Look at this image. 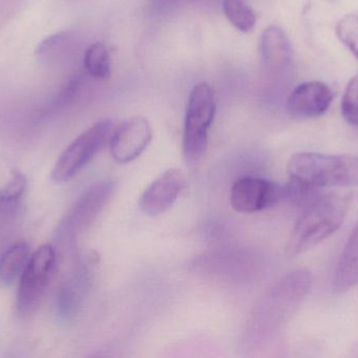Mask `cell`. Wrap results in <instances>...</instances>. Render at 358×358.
Here are the masks:
<instances>
[{
    "mask_svg": "<svg viewBox=\"0 0 358 358\" xmlns=\"http://www.w3.org/2000/svg\"><path fill=\"white\" fill-rule=\"evenodd\" d=\"M185 179L181 170L169 168L153 181L140 199V208L145 214L157 216L169 210L185 187Z\"/></svg>",
    "mask_w": 358,
    "mask_h": 358,
    "instance_id": "obj_8",
    "label": "cell"
},
{
    "mask_svg": "<svg viewBox=\"0 0 358 358\" xmlns=\"http://www.w3.org/2000/svg\"><path fill=\"white\" fill-rule=\"evenodd\" d=\"M31 248L27 242H18L0 256V283L8 285L22 273L29 259Z\"/></svg>",
    "mask_w": 358,
    "mask_h": 358,
    "instance_id": "obj_13",
    "label": "cell"
},
{
    "mask_svg": "<svg viewBox=\"0 0 358 358\" xmlns=\"http://www.w3.org/2000/svg\"><path fill=\"white\" fill-rule=\"evenodd\" d=\"M358 283V223L349 237L336 265L332 279V289L343 294Z\"/></svg>",
    "mask_w": 358,
    "mask_h": 358,
    "instance_id": "obj_12",
    "label": "cell"
},
{
    "mask_svg": "<svg viewBox=\"0 0 358 358\" xmlns=\"http://www.w3.org/2000/svg\"><path fill=\"white\" fill-rule=\"evenodd\" d=\"M113 193V183L111 181H103L92 185L73 206L67 216L65 228L71 233L86 228L106 205Z\"/></svg>",
    "mask_w": 358,
    "mask_h": 358,
    "instance_id": "obj_10",
    "label": "cell"
},
{
    "mask_svg": "<svg viewBox=\"0 0 358 358\" xmlns=\"http://www.w3.org/2000/svg\"><path fill=\"white\" fill-rule=\"evenodd\" d=\"M113 126L111 120H101L77 137L55 163L52 181L65 183L77 176L108 142Z\"/></svg>",
    "mask_w": 358,
    "mask_h": 358,
    "instance_id": "obj_4",
    "label": "cell"
},
{
    "mask_svg": "<svg viewBox=\"0 0 358 358\" xmlns=\"http://www.w3.org/2000/svg\"><path fill=\"white\" fill-rule=\"evenodd\" d=\"M285 199V187L256 177H243L234 183L229 193L231 207L240 214H254Z\"/></svg>",
    "mask_w": 358,
    "mask_h": 358,
    "instance_id": "obj_6",
    "label": "cell"
},
{
    "mask_svg": "<svg viewBox=\"0 0 358 358\" xmlns=\"http://www.w3.org/2000/svg\"><path fill=\"white\" fill-rule=\"evenodd\" d=\"M222 8L227 20L239 31L248 33L256 25V15L245 0H223Z\"/></svg>",
    "mask_w": 358,
    "mask_h": 358,
    "instance_id": "obj_15",
    "label": "cell"
},
{
    "mask_svg": "<svg viewBox=\"0 0 358 358\" xmlns=\"http://www.w3.org/2000/svg\"><path fill=\"white\" fill-rule=\"evenodd\" d=\"M336 34L341 41L358 59V16L349 14L340 19L336 25Z\"/></svg>",
    "mask_w": 358,
    "mask_h": 358,
    "instance_id": "obj_18",
    "label": "cell"
},
{
    "mask_svg": "<svg viewBox=\"0 0 358 358\" xmlns=\"http://www.w3.org/2000/svg\"><path fill=\"white\" fill-rule=\"evenodd\" d=\"M348 209L349 200L342 195H317L305 202L288 240V256L303 254L334 235L342 226Z\"/></svg>",
    "mask_w": 358,
    "mask_h": 358,
    "instance_id": "obj_1",
    "label": "cell"
},
{
    "mask_svg": "<svg viewBox=\"0 0 358 358\" xmlns=\"http://www.w3.org/2000/svg\"><path fill=\"white\" fill-rule=\"evenodd\" d=\"M261 57L268 69H281L289 64L292 48L285 32L277 25L266 27L260 42Z\"/></svg>",
    "mask_w": 358,
    "mask_h": 358,
    "instance_id": "obj_11",
    "label": "cell"
},
{
    "mask_svg": "<svg viewBox=\"0 0 358 358\" xmlns=\"http://www.w3.org/2000/svg\"><path fill=\"white\" fill-rule=\"evenodd\" d=\"M83 64L86 73L94 79L105 80L110 77V56L106 46L102 42L92 43L86 50Z\"/></svg>",
    "mask_w": 358,
    "mask_h": 358,
    "instance_id": "obj_14",
    "label": "cell"
},
{
    "mask_svg": "<svg viewBox=\"0 0 358 358\" xmlns=\"http://www.w3.org/2000/svg\"><path fill=\"white\" fill-rule=\"evenodd\" d=\"M71 43L69 34H56L40 42L36 50L38 58L44 61H57L64 56L67 46Z\"/></svg>",
    "mask_w": 358,
    "mask_h": 358,
    "instance_id": "obj_16",
    "label": "cell"
},
{
    "mask_svg": "<svg viewBox=\"0 0 358 358\" xmlns=\"http://www.w3.org/2000/svg\"><path fill=\"white\" fill-rule=\"evenodd\" d=\"M216 115L214 90L206 82L192 88L185 113L182 147L189 161L200 159L208 143V132Z\"/></svg>",
    "mask_w": 358,
    "mask_h": 358,
    "instance_id": "obj_3",
    "label": "cell"
},
{
    "mask_svg": "<svg viewBox=\"0 0 358 358\" xmlns=\"http://www.w3.org/2000/svg\"><path fill=\"white\" fill-rule=\"evenodd\" d=\"M342 113L350 125L358 128V73L349 81L342 99Z\"/></svg>",
    "mask_w": 358,
    "mask_h": 358,
    "instance_id": "obj_19",
    "label": "cell"
},
{
    "mask_svg": "<svg viewBox=\"0 0 358 358\" xmlns=\"http://www.w3.org/2000/svg\"><path fill=\"white\" fill-rule=\"evenodd\" d=\"M334 92L320 81L304 82L292 90L287 100V111L299 119H311L323 116L331 105Z\"/></svg>",
    "mask_w": 358,
    "mask_h": 358,
    "instance_id": "obj_9",
    "label": "cell"
},
{
    "mask_svg": "<svg viewBox=\"0 0 358 358\" xmlns=\"http://www.w3.org/2000/svg\"><path fill=\"white\" fill-rule=\"evenodd\" d=\"M56 252L52 245L40 246L27 261L19 284L17 309L27 313L39 304L56 268Z\"/></svg>",
    "mask_w": 358,
    "mask_h": 358,
    "instance_id": "obj_5",
    "label": "cell"
},
{
    "mask_svg": "<svg viewBox=\"0 0 358 358\" xmlns=\"http://www.w3.org/2000/svg\"><path fill=\"white\" fill-rule=\"evenodd\" d=\"M25 187V177L21 172H15L8 183L0 188V214L14 206L21 199Z\"/></svg>",
    "mask_w": 358,
    "mask_h": 358,
    "instance_id": "obj_17",
    "label": "cell"
},
{
    "mask_svg": "<svg viewBox=\"0 0 358 358\" xmlns=\"http://www.w3.org/2000/svg\"><path fill=\"white\" fill-rule=\"evenodd\" d=\"M292 182L307 188L358 187V157L298 153L287 165Z\"/></svg>",
    "mask_w": 358,
    "mask_h": 358,
    "instance_id": "obj_2",
    "label": "cell"
},
{
    "mask_svg": "<svg viewBox=\"0 0 358 358\" xmlns=\"http://www.w3.org/2000/svg\"><path fill=\"white\" fill-rule=\"evenodd\" d=\"M152 126L142 116L130 118L120 124L110 136V153L120 164L138 159L152 140Z\"/></svg>",
    "mask_w": 358,
    "mask_h": 358,
    "instance_id": "obj_7",
    "label": "cell"
}]
</instances>
